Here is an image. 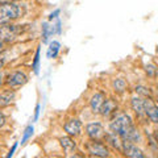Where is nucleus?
<instances>
[{
	"label": "nucleus",
	"instance_id": "412c9836",
	"mask_svg": "<svg viewBox=\"0 0 158 158\" xmlns=\"http://www.w3.org/2000/svg\"><path fill=\"white\" fill-rule=\"evenodd\" d=\"M136 94L144 98H152V91L150 88H148L145 86H136Z\"/></svg>",
	"mask_w": 158,
	"mask_h": 158
},
{
	"label": "nucleus",
	"instance_id": "b1692460",
	"mask_svg": "<svg viewBox=\"0 0 158 158\" xmlns=\"http://www.w3.org/2000/svg\"><path fill=\"white\" fill-rule=\"evenodd\" d=\"M17 146H19V142H15V144H13V146H12L11 149H9V152H8L7 158H11V157H13L15 152H16V149H17Z\"/></svg>",
	"mask_w": 158,
	"mask_h": 158
},
{
	"label": "nucleus",
	"instance_id": "9b49d317",
	"mask_svg": "<svg viewBox=\"0 0 158 158\" xmlns=\"http://www.w3.org/2000/svg\"><path fill=\"white\" fill-rule=\"evenodd\" d=\"M104 140H106V142H107V145H108V146L113 148L115 150L121 152L123 140H121V137L118 136V135H116V133H113V132H108V133H106Z\"/></svg>",
	"mask_w": 158,
	"mask_h": 158
},
{
	"label": "nucleus",
	"instance_id": "f03ea898",
	"mask_svg": "<svg viewBox=\"0 0 158 158\" xmlns=\"http://www.w3.org/2000/svg\"><path fill=\"white\" fill-rule=\"evenodd\" d=\"M23 15H24L23 4L12 2L4 4V6H0V25L13 23L15 20L23 17Z\"/></svg>",
	"mask_w": 158,
	"mask_h": 158
},
{
	"label": "nucleus",
	"instance_id": "c756f323",
	"mask_svg": "<svg viewBox=\"0 0 158 158\" xmlns=\"http://www.w3.org/2000/svg\"><path fill=\"white\" fill-rule=\"evenodd\" d=\"M157 104H158V86H157V88H156V100H154Z\"/></svg>",
	"mask_w": 158,
	"mask_h": 158
},
{
	"label": "nucleus",
	"instance_id": "7c9ffc66",
	"mask_svg": "<svg viewBox=\"0 0 158 158\" xmlns=\"http://www.w3.org/2000/svg\"><path fill=\"white\" fill-rule=\"evenodd\" d=\"M4 67V62L2 61V59H0V71H2V69Z\"/></svg>",
	"mask_w": 158,
	"mask_h": 158
},
{
	"label": "nucleus",
	"instance_id": "cd10ccee",
	"mask_svg": "<svg viewBox=\"0 0 158 158\" xmlns=\"http://www.w3.org/2000/svg\"><path fill=\"white\" fill-rule=\"evenodd\" d=\"M12 2H15V0H0V6H4V4H8Z\"/></svg>",
	"mask_w": 158,
	"mask_h": 158
},
{
	"label": "nucleus",
	"instance_id": "1a4fd4ad",
	"mask_svg": "<svg viewBox=\"0 0 158 158\" xmlns=\"http://www.w3.org/2000/svg\"><path fill=\"white\" fill-rule=\"evenodd\" d=\"M82 128H83V125H82L81 120H78V118H69L67 121H65V124H63V129H65V132L71 137L81 136Z\"/></svg>",
	"mask_w": 158,
	"mask_h": 158
},
{
	"label": "nucleus",
	"instance_id": "c85d7f7f",
	"mask_svg": "<svg viewBox=\"0 0 158 158\" xmlns=\"http://www.w3.org/2000/svg\"><path fill=\"white\" fill-rule=\"evenodd\" d=\"M4 79H6V78H4V77H3V74H2V71H0V87H2V86L4 85Z\"/></svg>",
	"mask_w": 158,
	"mask_h": 158
},
{
	"label": "nucleus",
	"instance_id": "9d476101",
	"mask_svg": "<svg viewBox=\"0 0 158 158\" xmlns=\"http://www.w3.org/2000/svg\"><path fill=\"white\" fill-rule=\"evenodd\" d=\"M131 106L133 112L136 113V116L138 118H148L145 115V108H144V98L140 95H133L131 99Z\"/></svg>",
	"mask_w": 158,
	"mask_h": 158
},
{
	"label": "nucleus",
	"instance_id": "ddd939ff",
	"mask_svg": "<svg viewBox=\"0 0 158 158\" xmlns=\"http://www.w3.org/2000/svg\"><path fill=\"white\" fill-rule=\"evenodd\" d=\"M117 111V103L115 100H112V99H107L106 98V100L104 103H103V106L100 108V115L102 116H104V117H108V116H111V115H115Z\"/></svg>",
	"mask_w": 158,
	"mask_h": 158
},
{
	"label": "nucleus",
	"instance_id": "a211bd4d",
	"mask_svg": "<svg viewBox=\"0 0 158 158\" xmlns=\"http://www.w3.org/2000/svg\"><path fill=\"white\" fill-rule=\"evenodd\" d=\"M40 63H41V48H37L36 49V53H34V57H33V61H32V69H33V73L38 75L40 74Z\"/></svg>",
	"mask_w": 158,
	"mask_h": 158
},
{
	"label": "nucleus",
	"instance_id": "a878e982",
	"mask_svg": "<svg viewBox=\"0 0 158 158\" xmlns=\"http://www.w3.org/2000/svg\"><path fill=\"white\" fill-rule=\"evenodd\" d=\"M59 13H61V9H56L54 12H52L50 15H49V21H50V20H54V19L59 17Z\"/></svg>",
	"mask_w": 158,
	"mask_h": 158
},
{
	"label": "nucleus",
	"instance_id": "6e6552de",
	"mask_svg": "<svg viewBox=\"0 0 158 158\" xmlns=\"http://www.w3.org/2000/svg\"><path fill=\"white\" fill-rule=\"evenodd\" d=\"M144 108L145 115L153 124H158V104L152 98L144 99Z\"/></svg>",
	"mask_w": 158,
	"mask_h": 158
},
{
	"label": "nucleus",
	"instance_id": "5701e85b",
	"mask_svg": "<svg viewBox=\"0 0 158 158\" xmlns=\"http://www.w3.org/2000/svg\"><path fill=\"white\" fill-rule=\"evenodd\" d=\"M40 112H41V104L37 103L36 107H34V117H33V121H38L40 118Z\"/></svg>",
	"mask_w": 158,
	"mask_h": 158
},
{
	"label": "nucleus",
	"instance_id": "39448f33",
	"mask_svg": "<svg viewBox=\"0 0 158 158\" xmlns=\"http://www.w3.org/2000/svg\"><path fill=\"white\" fill-rule=\"evenodd\" d=\"M27 82H28V75L21 70L12 71L4 79V83H6L9 88H13V90L23 87L24 85H27Z\"/></svg>",
	"mask_w": 158,
	"mask_h": 158
},
{
	"label": "nucleus",
	"instance_id": "7ed1b4c3",
	"mask_svg": "<svg viewBox=\"0 0 158 158\" xmlns=\"http://www.w3.org/2000/svg\"><path fill=\"white\" fill-rule=\"evenodd\" d=\"M24 28L21 25H16V24H4L0 25V41H3L4 44H9L16 40V37L20 33H23Z\"/></svg>",
	"mask_w": 158,
	"mask_h": 158
},
{
	"label": "nucleus",
	"instance_id": "aec40b11",
	"mask_svg": "<svg viewBox=\"0 0 158 158\" xmlns=\"http://www.w3.org/2000/svg\"><path fill=\"white\" fill-rule=\"evenodd\" d=\"M41 32H42V42L44 44H48L49 42V37L52 36L50 34V28H49V23H42V29H41Z\"/></svg>",
	"mask_w": 158,
	"mask_h": 158
},
{
	"label": "nucleus",
	"instance_id": "f257e3e1",
	"mask_svg": "<svg viewBox=\"0 0 158 158\" xmlns=\"http://www.w3.org/2000/svg\"><path fill=\"white\" fill-rule=\"evenodd\" d=\"M110 129L111 132L120 136L121 140L132 141L135 144L142 141L141 132L137 129L132 117L129 115H127V113H118V115L115 113V117L110 123Z\"/></svg>",
	"mask_w": 158,
	"mask_h": 158
},
{
	"label": "nucleus",
	"instance_id": "f3484780",
	"mask_svg": "<svg viewBox=\"0 0 158 158\" xmlns=\"http://www.w3.org/2000/svg\"><path fill=\"white\" fill-rule=\"evenodd\" d=\"M112 88L115 90V92L123 94L128 90V83L125 79H123V78H115L112 81Z\"/></svg>",
	"mask_w": 158,
	"mask_h": 158
},
{
	"label": "nucleus",
	"instance_id": "2eb2a0df",
	"mask_svg": "<svg viewBox=\"0 0 158 158\" xmlns=\"http://www.w3.org/2000/svg\"><path fill=\"white\" fill-rule=\"evenodd\" d=\"M59 144H61L62 149H63V152H65L66 154L77 150V142H75V140H74L71 136H69V135L59 138Z\"/></svg>",
	"mask_w": 158,
	"mask_h": 158
},
{
	"label": "nucleus",
	"instance_id": "4be33fe9",
	"mask_svg": "<svg viewBox=\"0 0 158 158\" xmlns=\"http://www.w3.org/2000/svg\"><path fill=\"white\" fill-rule=\"evenodd\" d=\"M145 71L148 74V77H152V78H156L157 74H158V69L154 66V65H148Z\"/></svg>",
	"mask_w": 158,
	"mask_h": 158
},
{
	"label": "nucleus",
	"instance_id": "0eeeda50",
	"mask_svg": "<svg viewBox=\"0 0 158 158\" xmlns=\"http://www.w3.org/2000/svg\"><path fill=\"white\" fill-rule=\"evenodd\" d=\"M121 152L124 153L125 157H129V158H145L144 152L137 146V144H135V142H132V141L123 140Z\"/></svg>",
	"mask_w": 158,
	"mask_h": 158
},
{
	"label": "nucleus",
	"instance_id": "bb28decb",
	"mask_svg": "<svg viewBox=\"0 0 158 158\" xmlns=\"http://www.w3.org/2000/svg\"><path fill=\"white\" fill-rule=\"evenodd\" d=\"M6 45H7V44H4L3 41H0V53H3L4 50H6Z\"/></svg>",
	"mask_w": 158,
	"mask_h": 158
},
{
	"label": "nucleus",
	"instance_id": "2f4dec72",
	"mask_svg": "<svg viewBox=\"0 0 158 158\" xmlns=\"http://www.w3.org/2000/svg\"><path fill=\"white\" fill-rule=\"evenodd\" d=\"M157 132H158V129H157Z\"/></svg>",
	"mask_w": 158,
	"mask_h": 158
},
{
	"label": "nucleus",
	"instance_id": "f8f14e48",
	"mask_svg": "<svg viewBox=\"0 0 158 158\" xmlns=\"http://www.w3.org/2000/svg\"><path fill=\"white\" fill-rule=\"evenodd\" d=\"M106 100V95L103 92H95L94 95L91 96V100H90V108L94 113H99L100 112V108L103 106V103Z\"/></svg>",
	"mask_w": 158,
	"mask_h": 158
},
{
	"label": "nucleus",
	"instance_id": "20e7f679",
	"mask_svg": "<svg viewBox=\"0 0 158 158\" xmlns=\"http://www.w3.org/2000/svg\"><path fill=\"white\" fill-rule=\"evenodd\" d=\"M86 150L91 157H110L111 153L106 144L102 140H90L86 144Z\"/></svg>",
	"mask_w": 158,
	"mask_h": 158
},
{
	"label": "nucleus",
	"instance_id": "423d86ee",
	"mask_svg": "<svg viewBox=\"0 0 158 158\" xmlns=\"http://www.w3.org/2000/svg\"><path fill=\"white\" fill-rule=\"evenodd\" d=\"M86 135L90 140H103L106 136V129L102 123L92 121L86 125Z\"/></svg>",
	"mask_w": 158,
	"mask_h": 158
},
{
	"label": "nucleus",
	"instance_id": "4468645a",
	"mask_svg": "<svg viewBox=\"0 0 158 158\" xmlns=\"http://www.w3.org/2000/svg\"><path fill=\"white\" fill-rule=\"evenodd\" d=\"M15 99H16V91H15L13 88L0 91V107L4 108V107L11 106L15 102Z\"/></svg>",
	"mask_w": 158,
	"mask_h": 158
},
{
	"label": "nucleus",
	"instance_id": "6ab92c4d",
	"mask_svg": "<svg viewBox=\"0 0 158 158\" xmlns=\"http://www.w3.org/2000/svg\"><path fill=\"white\" fill-rule=\"evenodd\" d=\"M33 133H34V127L32 124L28 125L25 129H24V132H23V138H21V141H20V144H21V145L27 144V141L29 140V138H32Z\"/></svg>",
	"mask_w": 158,
	"mask_h": 158
},
{
	"label": "nucleus",
	"instance_id": "393cba45",
	"mask_svg": "<svg viewBox=\"0 0 158 158\" xmlns=\"http://www.w3.org/2000/svg\"><path fill=\"white\" fill-rule=\"evenodd\" d=\"M6 124H7V117H6V115H4L2 111H0V129H2V128Z\"/></svg>",
	"mask_w": 158,
	"mask_h": 158
},
{
	"label": "nucleus",
	"instance_id": "dca6fc26",
	"mask_svg": "<svg viewBox=\"0 0 158 158\" xmlns=\"http://www.w3.org/2000/svg\"><path fill=\"white\" fill-rule=\"evenodd\" d=\"M59 52H61V44L56 40H53L52 42H49V48L46 50V58L49 59H56L58 57Z\"/></svg>",
	"mask_w": 158,
	"mask_h": 158
}]
</instances>
